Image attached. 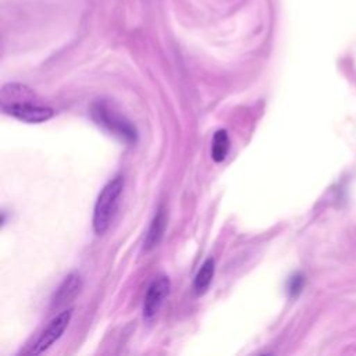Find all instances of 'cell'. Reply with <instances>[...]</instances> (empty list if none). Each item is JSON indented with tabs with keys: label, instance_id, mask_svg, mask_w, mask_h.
Returning <instances> with one entry per match:
<instances>
[{
	"label": "cell",
	"instance_id": "5",
	"mask_svg": "<svg viewBox=\"0 0 356 356\" xmlns=\"http://www.w3.org/2000/svg\"><path fill=\"white\" fill-rule=\"evenodd\" d=\"M171 282L167 275L156 277L146 289L143 300V317L146 321H152L161 309L165 298L170 293Z\"/></svg>",
	"mask_w": 356,
	"mask_h": 356
},
{
	"label": "cell",
	"instance_id": "3",
	"mask_svg": "<svg viewBox=\"0 0 356 356\" xmlns=\"http://www.w3.org/2000/svg\"><path fill=\"white\" fill-rule=\"evenodd\" d=\"M72 317V309H65L63 312H60L58 314H56L49 324L44 327V330L40 332V335L38 337V339L35 341V343L32 345L31 353L32 355H40L44 350H47L54 342H57L61 335L64 334V331L67 330L70 321Z\"/></svg>",
	"mask_w": 356,
	"mask_h": 356
},
{
	"label": "cell",
	"instance_id": "8",
	"mask_svg": "<svg viewBox=\"0 0 356 356\" xmlns=\"http://www.w3.org/2000/svg\"><path fill=\"white\" fill-rule=\"evenodd\" d=\"M214 271H216V263L213 257H209L203 261V264L200 266V268L196 273L195 281H193V289L196 292V295H203L214 277Z\"/></svg>",
	"mask_w": 356,
	"mask_h": 356
},
{
	"label": "cell",
	"instance_id": "10",
	"mask_svg": "<svg viewBox=\"0 0 356 356\" xmlns=\"http://www.w3.org/2000/svg\"><path fill=\"white\" fill-rule=\"evenodd\" d=\"M303 284H305V278L302 274H295L289 278L288 281V293L291 296H296L298 293L302 292V288H303Z\"/></svg>",
	"mask_w": 356,
	"mask_h": 356
},
{
	"label": "cell",
	"instance_id": "7",
	"mask_svg": "<svg viewBox=\"0 0 356 356\" xmlns=\"http://www.w3.org/2000/svg\"><path fill=\"white\" fill-rule=\"evenodd\" d=\"M165 225H167V220H165V213H164V209L163 207H159L157 213L154 214L149 228H147V232H146V236H145V241H143V248L146 250H150L153 248H156L163 236H164V231H165Z\"/></svg>",
	"mask_w": 356,
	"mask_h": 356
},
{
	"label": "cell",
	"instance_id": "4",
	"mask_svg": "<svg viewBox=\"0 0 356 356\" xmlns=\"http://www.w3.org/2000/svg\"><path fill=\"white\" fill-rule=\"evenodd\" d=\"M1 110L28 124H40L47 120H50L54 115V110L47 107V106H40L36 104L35 102H19V103H8V104H1Z\"/></svg>",
	"mask_w": 356,
	"mask_h": 356
},
{
	"label": "cell",
	"instance_id": "2",
	"mask_svg": "<svg viewBox=\"0 0 356 356\" xmlns=\"http://www.w3.org/2000/svg\"><path fill=\"white\" fill-rule=\"evenodd\" d=\"M92 118L96 121L97 125L103 127L113 135L118 136L121 140L127 143H135L138 138V132L135 127L124 118L121 114H118L115 110H113L108 103L106 102H96L92 104L90 108Z\"/></svg>",
	"mask_w": 356,
	"mask_h": 356
},
{
	"label": "cell",
	"instance_id": "6",
	"mask_svg": "<svg viewBox=\"0 0 356 356\" xmlns=\"http://www.w3.org/2000/svg\"><path fill=\"white\" fill-rule=\"evenodd\" d=\"M82 288V278L78 273L68 274L58 288L54 291L50 302L51 309H60L64 307L67 303H70L81 291Z\"/></svg>",
	"mask_w": 356,
	"mask_h": 356
},
{
	"label": "cell",
	"instance_id": "9",
	"mask_svg": "<svg viewBox=\"0 0 356 356\" xmlns=\"http://www.w3.org/2000/svg\"><path fill=\"white\" fill-rule=\"evenodd\" d=\"M229 152V136L225 129H218L213 135L211 140V159L216 163H221L225 160Z\"/></svg>",
	"mask_w": 356,
	"mask_h": 356
},
{
	"label": "cell",
	"instance_id": "1",
	"mask_svg": "<svg viewBox=\"0 0 356 356\" xmlns=\"http://www.w3.org/2000/svg\"><path fill=\"white\" fill-rule=\"evenodd\" d=\"M122 189H124V178L121 175H115L100 191L95 203L93 220H92L93 229L97 235H103L108 229L110 224L113 222L120 204Z\"/></svg>",
	"mask_w": 356,
	"mask_h": 356
}]
</instances>
